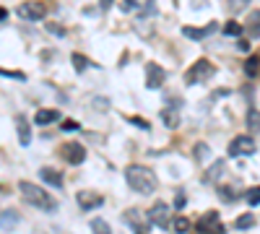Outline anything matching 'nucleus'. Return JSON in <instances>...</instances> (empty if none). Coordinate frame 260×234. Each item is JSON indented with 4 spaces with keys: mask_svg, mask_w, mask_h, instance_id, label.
I'll return each mask as SVG.
<instances>
[{
    "mask_svg": "<svg viewBox=\"0 0 260 234\" xmlns=\"http://www.w3.org/2000/svg\"><path fill=\"white\" fill-rule=\"evenodd\" d=\"M169 226H172V229H175L177 234H185V231L190 229V221H187L185 216H175V219H172V221H169Z\"/></svg>",
    "mask_w": 260,
    "mask_h": 234,
    "instance_id": "18",
    "label": "nucleus"
},
{
    "mask_svg": "<svg viewBox=\"0 0 260 234\" xmlns=\"http://www.w3.org/2000/svg\"><path fill=\"white\" fill-rule=\"evenodd\" d=\"M18 190H21V195H24V200L31 203L34 208H42V211H55V208H57L55 198L47 193L45 187H39V185H34V182H21Z\"/></svg>",
    "mask_w": 260,
    "mask_h": 234,
    "instance_id": "2",
    "label": "nucleus"
},
{
    "mask_svg": "<svg viewBox=\"0 0 260 234\" xmlns=\"http://www.w3.org/2000/svg\"><path fill=\"white\" fill-rule=\"evenodd\" d=\"M112 3H115V0H99V6L107 11V8H112Z\"/></svg>",
    "mask_w": 260,
    "mask_h": 234,
    "instance_id": "35",
    "label": "nucleus"
},
{
    "mask_svg": "<svg viewBox=\"0 0 260 234\" xmlns=\"http://www.w3.org/2000/svg\"><path fill=\"white\" fill-rule=\"evenodd\" d=\"M91 231H94V234H112L110 224L102 221V219H94V221H91Z\"/></svg>",
    "mask_w": 260,
    "mask_h": 234,
    "instance_id": "20",
    "label": "nucleus"
},
{
    "mask_svg": "<svg viewBox=\"0 0 260 234\" xmlns=\"http://www.w3.org/2000/svg\"><path fill=\"white\" fill-rule=\"evenodd\" d=\"M221 31H224L226 37H240V34H242V26L237 24V21H229V24H226V26H224Z\"/></svg>",
    "mask_w": 260,
    "mask_h": 234,
    "instance_id": "25",
    "label": "nucleus"
},
{
    "mask_svg": "<svg viewBox=\"0 0 260 234\" xmlns=\"http://www.w3.org/2000/svg\"><path fill=\"white\" fill-rule=\"evenodd\" d=\"M245 73H247L250 78L257 76V55H250V57H247V62H245Z\"/></svg>",
    "mask_w": 260,
    "mask_h": 234,
    "instance_id": "23",
    "label": "nucleus"
},
{
    "mask_svg": "<svg viewBox=\"0 0 260 234\" xmlns=\"http://www.w3.org/2000/svg\"><path fill=\"white\" fill-rule=\"evenodd\" d=\"M255 221H257V219H255L252 214H245V216H240V219L234 221V226H237V229H252Z\"/></svg>",
    "mask_w": 260,
    "mask_h": 234,
    "instance_id": "19",
    "label": "nucleus"
},
{
    "mask_svg": "<svg viewBox=\"0 0 260 234\" xmlns=\"http://www.w3.org/2000/svg\"><path fill=\"white\" fill-rule=\"evenodd\" d=\"M60 154H62V159L68 161V164L78 166V164H83V159H86V148H83L78 141H68V143H62Z\"/></svg>",
    "mask_w": 260,
    "mask_h": 234,
    "instance_id": "8",
    "label": "nucleus"
},
{
    "mask_svg": "<svg viewBox=\"0 0 260 234\" xmlns=\"http://www.w3.org/2000/svg\"><path fill=\"white\" fill-rule=\"evenodd\" d=\"M224 166H226V161H224V159H219V161H216V164H213V166L208 169V172H206V177H203V180H206V182H216V180L221 177Z\"/></svg>",
    "mask_w": 260,
    "mask_h": 234,
    "instance_id": "16",
    "label": "nucleus"
},
{
    "mask_svg": "<svg viewBox=\"0 0 260 234\" xmlns=\"http://www.w3.org/2000/svg\"><path fill=\"white\" fill-rule=\"evenodd\" d=\"M122 221L133 229V234H148V229H151L148 216L143 214V211H138V208H127L122 214Z\"/></svg>",
    "mask_w": 260,
    "mask_h": 234,
    "instance_id": "3",
    "label": "nucleus"
},
{
    "mask_svg": "<svg viewBox=\"0 0 260 234\" xmlns=\"http://www.w3.org/2000/svg\"><path fill=\"white\" fill-rule=\"evenodd\" d=\"M161 120H164V125H169V127H177L180 125V115H177V110H164L161 112Z\"/></svg>",
    "mask_w": 260,
    "mask_h": 234,
    "instance_id": "17",
    "label": "nucleus"
},
{
    "mask_svg": "<svg viewBox=\"0 0 260 234\" xmlns=\"http://www.w3.org/2000/svg\"><path fill=\"white\" fill-rule=\"evenodd\" d=\"M47 29H50V31H52V34H55V37H65V29H60V26H57V24H50V26H47Z\"/></svg>",
    "mask_w": 260,
    "mask_h": 234,
    "instance_id": "32",
    "label": "nucleus"
},
{
    "mask_svg": "<svg viewBox=\"0 0 260 234\" xmlns=\"http://www.w3.org/2000/svg\"><path fill=\"white\" fill-rule=\"evenodd\" d=\"M247 125H250V130H252V133H257V110H250V115H247Z\"/></svg>",
    "mask_w": 260,
    "mask_h": 234,
    "instance_id": "28",
    "label": "nucleus"
},
{
    "mask_svg": "<svg viewBox=\"0 0 260 234\" xmlns=\"http://www.w3.org/2000/svg\"><path fill=\"white\" fill-rule=\"evenodd\" d=\"M175 206H177V208H182V206H185V195H182V193H177V198H175Z\"/></svg>",
    "mask_w": 260,
    "mask_h": 234,
    "instance_id": "34",
    "label": "nucleus"
},
{
    "mask_svg": "<svg viewBox=\"0 0 260 234\" xmlns=\"http://www.w3.org/2000/svg\"><path fill=\"white\" fill-rule=\"evenodd\" d=\"M0 76H8V78H18V81H24V78H26L24 73H11V71H3V68H0Z\"/></svg>",
    "mask_w": 260,
    "mask_h": 234,
    "instance_id": "31",
    "label": "nucleus"
},
{
    "mask_svg": "<svg viewBox=\"0 0 260 234\" xmlns=\"http://www.w3.org/2000/svg\"><path fill=\"white\" fill-rule=\"evenodd\" d=\"M257 195H260V190H257V185H252V187L247 190V195H245V198H247V203H250L252 208H255V206H257V200H260Z\"/></svg>",
    "mask_w": 260,
    "mask_h": 234,
    "instance_id": "26",
    "label": "nucleus"
},
{
    "mask_svg": "<svg viewBox=\"0 0 260 234\" xmlns=\"http://www.w3.org/2000/svg\"><path fill=\"white\" fill-rule=\"evenodd\" d=\"M16 16L24 18V21H42V18L47 16V8L42 6V3H37V0H29V3H21L16 8Z\"/></svg>",
    "mask_w": 260,
    "mask_h": 234,
    "instance_id": "7",
    "label": "nucleus"
},
{
    "mask_svg": "<svg viewBox=\"0 0 260 234\" xmlns=\"http://www.w3.org/2000/svg\"><path fill=\"white\" fill-rule=\"evenodd\" d=\"M245 8H250V0H229V11L232 13H242Z\"/></svg>",
    "mask_w": 260,
    "mask_h": 234,
    "instance_id": "24",
    "label": "nucleus"
},
{
    "mask_svg": "<svg viewBox=\"0 0 260 234\" xmlns=\"http://www.w3.org/2000/svg\"><path fill=\"white\" fill-rule=\"evenodd\" d=\"M201 231H203V234H224V226H221L219 214H216V211H208V214H203V219H201Z\"/></svg>",
    "mask_w": 260,
    "mask_h": 234,
    "instance_id": "10",
    "label": "nucleus"
},
{
    "mask_svg": "<svg viewBox=\"0 0 260 234\" xmlns=\"http://www.w3.org/2000/svg\"><path fill=\"white\" fill-rule=\"evenodd\" d=\"M102 203H104V195H99V193H91V190H81V193H78V206L83 211H94Z\"/></svg>",
    "mask_w": 260,
    "mask_h": 234,
    "instance_id": "12",
    "label": "nucleus"
},
{
    "mask_svg": "<svg viewBox=\"0 0 260 234\" xmlns=\"http://www.w3.org/2000/svg\"><path fill=\"white\" fill-rule=\"evenodd\" d=\"M6 18H8V11H6V8H0V21H6Z\"/></svg>",
    "mask_w": 260,
    "mask_h": 234,
    "instance_id": "36",
    "label": "nucleus"
},
{
    "mask_svg": "<svg viewBox=\"0 0 260 234\" xmlns=\"http://www.w3.org/2000/svg\"><path fill=\"white\" fill-rule=\"evenodd\" d=\"M16 130H18L21 146H29L31 143V130H29V120L26 117H16Z\"/></svg>",
    "mask_w": 260,
    "mask_h": 234,
    "instance_id": "13",
    "label": "nucleus"
},
{
    "mask_svg": "<svg viewBox=\"0 0 260 234\" xmlns=\"http://www.w3.org/2000/svg\"><path fill=\"white\" fill-rule=\"evenodd\" d=\"M62 127H65V130H78V122L68 120V122H62Z\"/></svg>",
    "mask_w": 260,
    "mask_h": 234,
    "instance_id": "33",
    "label": "nucleus"
},
{
    "mask_svg": "<svg viewBox=\"0 0 260 234\" xmlns=\"http://www.w3.org/2000/svg\"><path fill=\"white\" fill-rule=\"evenodd\" d=\"M42 180L45 182H50L52 187H62V175L57 172V169H52V166H42Z\"/></svg>",
    "mask_w": 260,
    "mask_h": 234,
    "instance_id": "14",
    "label": "nucleus"
},
{
    "mask_svg": "<svg viewBox=\"0 0 260 234\" xmlns=\"http://www.w3.org/2000/svg\"><path fill=\"white\" fill-rule=\"evenodd\" d=\"M213 76V62H208V60H198V62H192L190 65V71L185 73V83H201V81H208Z\"/></svg>",
    "mask_w": 260,
    "mask_h": 234,
    "instance_id": "4",
    "label": "nucleus"
},
{
    "mask_svg": "<svg viewBox=\"0 0 260 234\" xmlns=\"http://www.w3.org/2000/svg\"><path fill=\"white\" fill-rule=\"evenodd\" d=\"M71 60H73V68H76L78 73H83L86 68H91V62H89V60H86L83 55H73Z\"/></svg>",
    "mask_w": 260,
    "mask_h": 234,
    "instance_id": "22",
    "label": "nucleus"
},
{
    "mask_svg": "<svg viewBox=\"0 0 260 234\" xmlns=\"http://www.w3.org/2000/svg\"><path fill=\"white\" fill-rule=\"evenodd\" d=\"M206 154H211V148H208L206 143H198V146H195V159H198V161H203Z\"/></svg>",
    "mask_w": 260,
    "mask_h": 234,
    "instance_id": "27",
    "label": "nucleus"
},
{
    "mask_svg": "<svg viewBox=\"0 0 260 234\" xmlns=\"http://www.w3.org/2000/svg\"><path fill=\"white\" fill-rule=\"evenodd\" d=\"M125 182L130 185V190H136V193H141V195H151L156 190V175L151 172L148 166H143V164H130L127 169H125Z\"/></svg>",
    "mask_w": 260,
    "mask_h": 234,
    "instance_id": "1",
    "label": "nucleus"
},
{
    "mask_svg": "<svg viewBox=\"0 0 260 234\" xmlns=\"http://www.w3.org/2000/svg\"><path fill=\"white\" fill-rule=\"evenodd\" d=\"M138 3H141V0H122V11L125 13H133L138 8Z\"/></svg>",
    "mask_w": 260,
    "mask_h": 234,
    "instance_id": "29",
    "label": "nucleus"
},
{
    "mask_svg": "<svg viewBox=\"0 0 260 234\" xmlns=\"http://www.w3.org/2000/svg\"><path fill=\"white\" fill-rule=\"evenodd\" d=\"M219 198H221L224 203H234V200H237L234 187H232V185H229V187H226V185H224V187H219Z\"/></svg>",
    "mask_w": 260,
    "mask_h": 234,
    "instance_id": "21",
    "label": "nucleus"
},
{
    "mask_svg": "<svg viewBox=\"0 0 260 234\" xmlns=\"http://www.w3.org/2000/svg\"><path fill=\"white\" fill-rule=\"evenodd\" d=\"M148 221L154 224V226H159V229H169V221H172V211H169V206L167 203H154L148 208Z\"/></svg>",
    "mask_w": 260,
    "mask_h": 234,
    "instance_id": "6",
    "label": "nucleus"
},
{
    "mask_svg": "<svg viewBox=\"0 0 260 234\" xmlns=\"http://www.w3.org/2000/svg\"><path fill=\"white\" fill-rule=\"evenodd\" d=\"M257 18H260V16H257V11H252V26H247V29H250V34H252V39H257Z\"/></svg>",
    "mask_w": 260,
    "mask_h": 234,
    "instance_id": "30",
    "label": "nucleus"
},
{
    "mask_svg": "<svg viewBox=\"0 0 260 234\" xmlns=\"http://www.w3.org/2000/svg\"><path fill=\"white\" fill-rule=\"evenodd\" d=\"M257 151V143L252 136H237L229 143V156H252Z\"/></svg>",
    "mask_w": 260,
    "mask_h": 234,
    "instance_id": "5",
    "label": "nucleus"
},
{
    "mask_svg": "<svg viewBox=\"0 0 260 234\" xmlns=\"http://www.w3.org/2000/svg\"><path fill=\"white\" fill-rule=\"evenodd\" d=\"M164 78H167V73L159 62H146V89H151V91L161 89Z\"/></svg>",
    "mask_w": 260,
    "mask_h": 234,
    "instance_id": "9",
    "label": "nucleus"
},
{
    "mask_svg": "<svg viewBox=\"0 0 260 234\" xmlns=\"http://www.w3.org/2000/svg\"><path fill=\"white\" fill-rule=\"evenodd\" d=\"M216 29H219V24L216 21H211L208 26H185L182 29V34L187 37V39H195V42H201V39H206V37H211Z\"/></svg>",
    "mask_w": 260,
    "mask_h": 234,
    "instance_id": "11",
    "label": "nucleus"
},
{
    "mask_svg": "<svg viewBox=\"0 0 260 234\" xmlns=\"http://www.w3.org/2000/svg\"><path fill=\"white\" fill-rule=\"evenodd\" d=\"M55 120H60V112H57V110H39V112L34 115V122H37V125H50V122H55Z\"/></svg>",
    "mask_w": 260,
    "mask_h": 234,
    "instance_id": "15",
    "label": "nucleus"
}]
</instances>
